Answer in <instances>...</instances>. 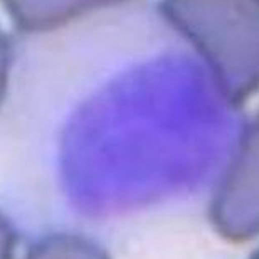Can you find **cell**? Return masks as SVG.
<instances>
[{"label": "cell", "mask_w": 259, "mask_h": 259, "mask_svg": "<svg viewBox=\"0 0 259 259\" xmlns=\"http://www.w3.org/2000/svg\"><path fill=\"white\" fill-rule=\"evenodd\" d=\"M162 12L202 56L229 105L259 90V0H162Z\"/></svg>", "instance_id": "1"}, {"label": "cell", "mask_w": 259, "mask_h": 259, "mask_svg": "<svg viewBox=\"0 0 259 259\" xmlns=\"http://www.w3.org/2000/svg\"><path fill=\"white\" fill-rule=\"evenodd\" d=\"M210 221L224 239L242 242L259 236V113L217 185Z\"/></svg>", "instance_id": "2"}, {"label": "cell", "mask_w": 259, "mask_h": 259, "mask_svg": "<svg viewBox=\"0 0 259 259\" xmlns=\"http://www.w3.org/2000/svg\"><path fill=\"white\" fill-rule=\"evenodd\" d=\"M123 0H2L17 27L27 32H44L67 24L91 10Z\"/></svg>", "instance_id": "3"}, {"label": "cell", "mask_w": 259, "mask_h": 259, "mask_svg": "<svg viewBox=\"0 0 259 259\" xmlns=\"http://www.w3.org/2000/svg\"><path fill=\"white\" fill-rule=\"evenodd\" d=\"M251 259H259V249L254 252V254H252V257H251Z\"/></svg>", "instance_id": "7"}, {"label": "cell", "mask_w": 259, "mask_h": 259, "mask_svg": "<svg viewBox=\"0 0 259 259\" xmlns=\"http://www.w3.org/2000/svg\"><path fill=\"white\" fill-rule=\"evenodd\" d=\"M24 259H110V256L90 237L58 232L35 242Z\"/></svg>", "instance_id": "4"}, {"label": "cell", "mask_w": 259, "mask_h": 259, "mask_svg": "<svg viewBox=\"0 0 259 259\" xmlns=\"http://www.w3.org/2000/svg\"><path fill=\"white\" fill-rule=\"evenodd\" d=\"M17 236L7 217L0 214V259H14Z\"/></svg>", "instance_id": "5"}, {"label": "cell", "mask_w": 259, "mask_h": 259, "mask_svg": "<svg viewBox=\"0 0 259 259\" xmlns=\"http://www.w3.org/2000/svg\"><path fill=\"white\" fill-rule=\"evenodd\" d=\"M10 71V44L5 37L4 30L0 29V103H2L9 82Z\"/></svg>", "instance_id": "6"}]
</instances>
